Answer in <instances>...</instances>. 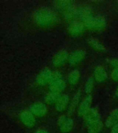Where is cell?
Returning <instances> with one entry per match:
<instances>
[{
  "label": "cell",
  "instance_id": "5bb4252c",
  "mask_svg": "<svg viewBox=\"0 0 118 133\" xmlns=\"http://www.w3.org/2000/svg\"><path fill=\"white\" fill-rule=\"evenodd\" d=\"M93 76L95 81H97V83H102L107 78V74L102 66H98L94 70Z\"/></svg>",
  "mask_w": 118,
  "mask_h": 133
},
{
  "label": "cell",
  "instance_id": "2e32d148",
  "mask_svg": "<svg viewBox=\"0 0 118 133\" xmlns=\"http://www.w3.org/2000/svg\"><path fill=\"white\" fill-rule=\"evenodd\" d=\"M74 5V3L71 1H57L55 2V6L56 8L62 12L66 11Z\"/></svg>",
  "mask_w": 118,
  "mask_h": 133
},
{
  "label": "cell",
  "instance_id": "5b68a950",
  "mask_svg": "<svg viewBox=\"0 0 118 133\" xmlns=\"http://www.w3.org/2000/svg\"><path fill=\"white\" fill-rule=\"evenodd\" d=\"M93 101V97L91 94L86 96L84 99L81 102L77 109V112L79 116L83 117L91 108V104Z\"/></svg>",
  "mask_w": 118,
  "mask_h": 133
},
{
  "label": "cell",
  "instance_id": "4fadbf2b",
  "mask_svg": "<svg viewBox=\"0 0 118 133\" xmlns=\"http://www.w3.org/2000/svg\"><path fill=\"white\" fill-rule=\"evenodd\" d=\"M118 123V108H115L110 112L106 119L105 125L107 128H113Z\"/></svg>",
  "mask_w": 118,
  "mask_h": 133
},
{
  "label": "cell",
  "instance_id": "9c48e42d",
  "mask_svg": "<svg viewBox=\"0 0 118 133\" xmlns=\"http://www.w3.org/2000/svg\"><path fill=\"white\" fill-rule=\"evenodd\" d=\"M68 52L66 50H61L57 53H56L53 58V64L56 66H62L68 60Z\"/></svg>",
  "mask_w": 118,
  "mask_h": 133
},
{
  "label": "cell",
  "instance_id": "277c9868",
  "mask_svg": "<svg viewBox=\"0 0 118 133\" xmlns=\"http://www.w3.org/2000/svg\"><path fill=\"white\" fill-rule=\"evenodd\" d=\"M86 27L84 24L81 21L75 20L70 22L68 24L67 30L68 33L73 37H76L78 35H81L84 31Z\"/></svg>",
  "mask_w": 118,
  "mask_h": 133
},
{
  "label": "cell",
  "instance_id": "30bf717a",
  "mask_svg": "<svg viewBox=\"0 0 118 133\" xmlns=\"http://www.w3.org/2000/svg\"><path fill=\"white\" fill-rule=\"evenodd\" d=\"M20 119L23 124L28 128L34 126L35 124V116L30 111H24L21 114Z\"/></svg>",
  "mask_w": 118,
  "mask_h": 133
},
{
  "label": "cell",
  "instance_id": "83f0119b",
  "mask_svg": "<svg viewBox=\"0 0 118 133\" xmlns=\"http://www.w3.org/2000/svg\"><path fill=\"white\" fill-rule=\"evenodd\" d=\"M115 96L118 98V86L117 87V89H116V91H115Z\"/></svg>",
  "mask_w": 118,
  "mask_h": 133
},
{
  "label": "cell",
  "instance_id": "8fae6325",
  "mask_svg": "<svg viewBox=\"0 0 118 133\" xmlns=\"http://www.w3.org/2000/svg\"><path fill=\"white\" fill-rule=\"evenodd\" d=\"M30 112L35 116H42L47 112L46 106L41 102H37L33 104L30 108Z\"/></svg>",
  "mask_w": 118,
  "mask_h": 133
},
{
  "label": "cell",
  "instance_id": "ac0fdd59",
  "mask_svg": "<svg viewBox=\"0 0 118 133\" xmlns=\"http://www.w3.org/2000/svg\"><path fill=\"white\" fill-rule=\"evenodd\" d=\"M104 124L101 120H99L98 121L93 123L92 124L89 125L87 128V131L88 133H99L103 129Z\"/></svg>",
  "mask_w": 118,
  "mask_h": 133
},
{
  "label": "cell",
  "instance_id": "4316f807",
  "mask_svg": "<svg viewBox=\"0 0 118 133\" xmlns=\"http://www.w3.org/2000/svg\"><path fill=\"white\" fill-rule=\"evenodd\" d=\"M35 133H50L48 131H47L46 130H44V129H38Z\"/></svg>",
  "mask_w": 118,
  "mask_h": 133
},
{
  "label": "cell",
  "instance_id": "d6986e66",
  "mask_svg": "<svg viewBox=\"0 0 118 133\" xmlns=\"http://www.w3.org/2000/svg\"><path fill=\"white\" fill-rule=\"evenodd\" d=\"M80 78V72L78 69H73L68 76V82L71 85H76Z\"/></svg>",
  "mask_w": 118,
  "mask_h": 133
},
{
  "label": "cell",
  "instance_id": "ba28073f",
  "mask_svg": "<svg viewBox=\"0 0 118 133\" xmlns=\"http://www.w3.org/2000/svg\"><path fill=\"white\" fill-rule=\"evenodd\" d=\"M51 75L52 71L50 69L48 68L43 69L38 74L36 78L37 84L39 85H45L48 83H50L51 79Z\"/></svg>",
  "mask_w": 118,
  "mask_h": 133
},
{
  "label": "cell",
  "instance_id": "3957f363",
  "mask_svg": "<svg viewBox=\"0 0 118 133\" xmlns=\"http://www.w3.org/2000/svg\"><path fill=\"white\" fill-rule=\"evenodd\" d=\"M57 125L60 130L62 133H68L73 128L74 121L66 115H62L58 118Z\"/></svg>",
  "mask_w": 118,
  "mask_h": 133
},
{
  "label": "cell",
  "instance_id": "7c38bea8",
  "mask_svg": "<svg viewBox=\"0 0 118 133\" xmlns=\"http://www.w3.org/2000/svg\"><path fill=\"white\" fill-rule=\"evenodd\" d=\"M66 87V83L63 79L52 81L49 83L50 90L52 92H55V93L60 94L62 91H64Z\"/></svg>",
  "mask_w": 118,
  "mask_h": 133
},
{
  "label": "cell",
  "instance_id": "52a82bcc",
  "mask_svg": "<svg viewBox=\"0 0 118 133\" xmlns=\"http://www.w3.org/2000/svg\"><path fill=\"white\" fill-rule=\"evenodd\" d=\"M83 118H84V121L85 124L86 126L96 122V121L101 120L99 112L95 108H91L89 112L83 116Z\"/></svg>",
  "mask_w": 118,
  "mask_h": 133
},
{
  "label": "cell",
  "instance_id": "7402d4cb",
  "mask_svg": "<svg viewBox=\"0 0 118 133\" xmlns=\"http://www.w3.org/2000/svg\"><path fill=\"white\" fill-rule=\"evenodd\" d=\"M94 87V79L91 77H89V78L87 79L86 82L85 83L84 85V90L85 92L89 95L92 92Z\"/></svg>",
  "mask_w": 118,
  "mask_h": 133
},
{
  "label": "cell",
  "instance_id": "9a60e30c",
  "mask_svg": "<svg viewBox=\"0 0 118 133\" xmlns=\"http://www.w3.org/2000/svg\"><path fill=\"white\" fill-rule=\"evenodd\" d=\"M69 103V97L66 94H61L57 101L55 103V108L58 112L64 111L68 105Z\"/></svg>",
  "mask_w": 118,
  "mask_h": 133
},
{
  "label": "cell",
  "instance_id": "ffe728a7",
  "mask_svg": "<svg viewBox=\"0 0 118 133\" xmlns=\"http://www.w3.org/2000/svg\"><path fill=\"white\" fill-rule=\"evenodd\" d=\"M89 44L94 49L97 50L98 51L104 52L106 51L104 46L98 39H95V38H90L89 39Z\"/></svg>",
  "mask_w": 118,
  "mask_h": 133
},
{
  "label": "cell",
  "instance_id": "d4e9b609",
  "mask_svg": "<svg viewBox=\"0 0 118 133\" xmlns=\"http://www.w3.org/2000/svg\"><path fill=\"white\" fill-rule=\"evenodd\" d=\"M108 62L112 66H113L114 68H118V58L110 59L109 60Z\"/></svg>",
  "mask_w": 118,
  "mask_h": 133
},
{
  "label": "cell",
  "instance_id": "44dd1931",
  "mask_svg": "<svg viewBox=\"0 0 118 133\" xmlns=\"http://www.w3.org/2000/svg\"><path fill=\"white\" fill-rule=\"evenodd\" d=\"M60 95H61L60 94L55 93V92L50 91V93H48L45 96L44 100H45L46 103L48 104L56 103V102L57 101L58 98H60Z\"/></svg>",
  "mask_w": 118,
  "mask_h": 133
},
{
  "label": "cell",
  "instance_id": "6da1fadb",
  "mask_svg": "<svg viewBox=\"0 0 118 133\" xmlns=\"http://www.w3.org/2000/svg\"><path fill=\"white\" fill-rule=\"evenodd\" d=\"M56 19L55 12L50 8H41L37 10L35 15V22L40 26H48Z\"/></svg>",
  "mask_w": 118,
  "mask_h": 133
},
{
  "label": "cell",
  "instance_id": "e0dca14e",
  "mask_svg": "<svg viewBox=\"0 0 118 133\" xmlns=\"http://www.w3.org/2000/svg\"><path fill=\"white\" fill-rule=\"evenodd\" d=\"M80 96L81 93L79 91H77L73 96L70 105L68 107V114H72L75 111V110L77 109L79 106V100H80Z\"/></svg>",
  "mask_w": 118,
  "mask_h": 133
},
{
  "label": "cell",
  "instance_id": "7a4b0ae2",
  "mask_svg": "<svg viewBox=\"0 0 118 133\" xmlns=\"http://www.w3.org/2000/svg\"><path fill=\"white\" fill-rule=\"evenodd\" d=\"M86 29L91 30H101L106 26V21L101 16H93L84 22Z\"/></svg>",
  "mask_w": 118,
  "mask_h": 133
},
{
  "label": "cell",
  "instance_id": "cb8c5ba5",
  "mask_svg": "<svg viewBox=\"0 0 118 133\" xmlns=\"http://www.w3.org/2000/svg\"><path fill=\"white\" fill-rule=\"evenodd\" d=\"M111 78L114 81H118V68H114L112 71Z\"/></svg>",
  "mask_w": 118,
  "mask_h": 133
},
{
  "label": "cell",
  "instance_id": "8992f818",
  "mask_svg": "<svg viewBox=\"0 0 118 133\" xmlns=\"http://www.w3.org/2000/svg\"><path fill=\"white\" fill-rule=\"evenodd\" d=\"M86 55V51L83 49H78L75 51L68 57V62L70 66H74L78 64L84 60Z\"/></svg>",
  "mask_w": 118,
  "mask_h": 133
},
{
  "label": "cell",
  "instance_id": "484cf974",
  "mask_svg": "<svg viewBox=\"0 0 118 133\" xmlns=\"http://www.w3.org/2000/svg\"><path fill=\"white\" fill-rule=\"evenodd\" d=\"M110 133H118V123H117L115 125H114L112 128Z\"/></svg>",
  "mask_w": 118,
  "mask_h": 133
},
{
  "label": "cell",
  "instance_id": "603a6c76",
  "mask_svg": "<svg viewBox=\"0 0 118 133\" xmlns=\"http://www.w3.org/2000/svg\"><path fill=\"white\" fill-rule=\"evenodd\" d=\"M60 79H62V76L59 71H52L50 82H52V81H57V80H60Z\"/></svg>",
  "mask_w": 118,
  "mask_h": 133
}]
</instances>
